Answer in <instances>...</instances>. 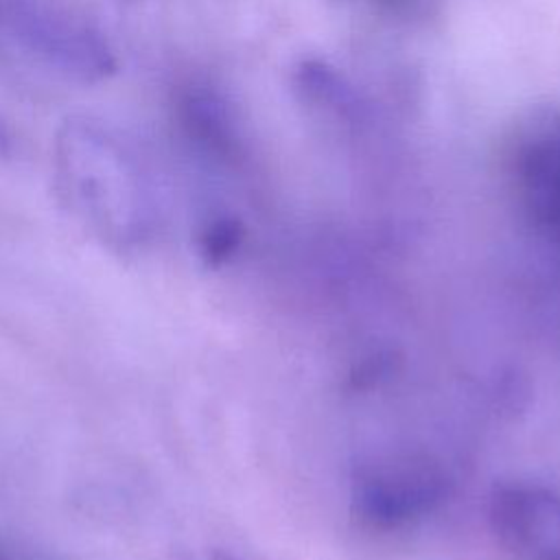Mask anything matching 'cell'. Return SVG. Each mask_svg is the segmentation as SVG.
<instances>
[{"instance_id": "cell-2", "label": "cell", "mask_w": 560, "mask_h": 560, "mask_svg": "<svg viewBox=\"0 0 560 560\" xmlns=\"http://www.w3.org/2000/svg\"><path fill=\"white\" fill-rule=\"evenodd\" d=\"M451 488L442 462L427 453H392L363 464L352 479V514L378 532L400 529L435 512Z\"/></svg>"}, {"instance_id": "cell-5", "label": "cell", "mask_w": 560, "mask_h": 560, "mask_svg": "<svg viewBox=\"0 0 560 560\" xmlns=\"http://www.w3.org/2000/svg\"><path fill=\"white\" fill-rule=\"evenodd\" d=\"M20 37L63 72L94 81L116 68V59L98 31L50 11L24 9L15 13Z\"/></svg>"}, {"instance_id": "cell-4", "label": "cell", "mask_w": 560, "mask_h": 560, "mask_svg": "<svg viewBox=\"0 0 560 560\" xmlns=\"http://www.w3.org/2000/svg\"><path fill=\"white\" fill-rule=\"evenodd\" d=\"M488 523L503 549L518 560H560V497L529 481L497 483Z\"/></svg>"}, {"instance_id": "cell-9", "label": "cell", "mask_w": 560, "mask_h": 560, "mask_svg": "<svg viewBox=\"0 0 560 560\" xmlns=\"http://www.w3.org/2000/svg\"><path fill=\"white\" fill-rule=\"evenodd\" d=\"M11 4H13V0H0V13L9 11V9H11Z\"/></svg>"}, {"instance_id": "cell-8", "label": "cell", "mask_w": 560, "mask_h": 560, "mask_svg": "<svg viewBox=\"0 0 560 560\" xmlns=\"http://www.w3.org/2000/svg\"><path fill=\"white\" fill-rule=\"evenodd\" d=\"M206 560H234V558L225 556V553H210Z\"/></svg>"}, {"instance_id": "cell-6", "label": "cell", "mask_w": 560, "mask_h": 560, "mask_svg": "<svg viewBox=\"0 0 560 560\" xmlns=\"http://www.w3.org/2000/svg\"><path fill=\"white\" fill-rule=\"evenodd\" d=\"M182 120L190 136L214 149H228L232 142L230 116L223 101L212 92H188L182 98Z\"/></svg>"}, {"instance_id": "cell-7", "label": "cell", "mask_w": 560, "mask_h": 560, "mask_svg": "<svg viewBox=\"0 0 560 560\" xmlns=\"http://www.w3.org/2000/svg\"><path fill=\"white\" fill-rule=\"evenodd\" d=\"M243 241V228L232 217H219L201 232V254L210 265L228 260Z\"/></svg>"}, {"instance_id": "cell-1", "label": "cell", "mask_w": 560, "mask_h": 560, "mask_svg": "<svg viewBox=\"0 0 560 560\" xmlns=\"http://www.w3.org/2000/svg\"><path fill=\"white\" fill-rule=\"evenodd\" d=\"M57 168L70 197L101 225L131 232L144 214L133 160L90 120H68L57 133Z\"/></svg>"}, {"instance_id": "cell-3", "label": "cell", "mask_w": 560, "mask_h": 560, "mask_svg": "<svg viewBox=\"0 0 560 560\" xmlns=\"http://www.w3.org/2000/svg\"><path fill=\"white\" fill-rule=\"evenodd\" d=\"M510 168L525 214L560 236V112L529 109L510 140Z\"/></svg>"}]
</instances>
